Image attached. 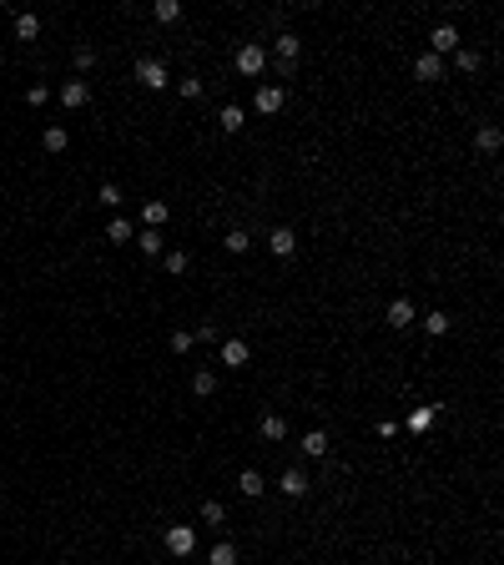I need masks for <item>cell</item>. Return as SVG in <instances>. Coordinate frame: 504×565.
I'll return each mask as SVG.
<instances>
[{
  "instance_id": "28",
  "label": "cell",
  "mask_w": 504,
  "mask_h": 565,
  "mask_svg": "<svg viewBox=\"0 0 504 565\" xmlns=\"http://www.w3.org/2000/svg\"><path fill=\"white\" fill-rule=\"evenodd\" d=\"M212 565H237V550H232L227 540H222V545L212 550Z\"/></svg>"
},
{
  "instance_id": "22",
  "label": "cell",
  "mask_w": 504,
  "mask_h": 565,
  "mask_svg": "<svg viewBox=\"0 0 504 565\" xmlns=\"http://www.w3.org/2000/svg\"><path fill=\"white\" fill-rule=\"evenodd\" d=\"M106 238H111V243H132V222H127V217H111Z\"/></svg>"
},
{
  "instance_id": "1",
  "label": "cell",
  "mask_w": 504,
  "mask_h": 565,
  "mask_svg": "<svg viewBox=\"0 0 504 565\" xmlns=\"http://www.w3.org/2000/svg\"><path fill=\"white\" fill-rule=\"evenodd\" d=\"M272 51H277V71H283V76H293V66H298V51H303V41H298L293 31H277Z\"/></svg>"
},
{
  "instance_id": "12",
  "label": "cell",
  "mask_w": 504,
  "mask_h": 565,
  "mask_svg": "<svg viewBox=\"0 0 504 565\" xmlns=\"http://www.w3.org/2000/svg\"><path fill=\"white\" fill-rule=\"evenodd\" d=\"M222 364H232V369L247 364V344H242V338H227V344H222Z\"/></svg>"
},
{
  "instance_id": "2",
  "label": "cell",
  "mask_w": 504,
  "mask_h": 565,
  "mask_svg": "<svg viewBox=\"0 0 504 565\" xmlns=\"http://www.w3.org/2000/svg\"><path fill=\"white\" fill-rule=\"evenodd\" d=\"M166 550H172V555H192L197 550V530L192 525H166Z\"/></svg>"
},
{
  "instance_id": "29",
  "label": "cell",
  "mask_w": 504,
  "mask_h": 565,
  "mask_svg": "<svg viewBox=\"0 0 504 565\" xmlns=\"http://www.w3.org/2000/svg\"><path fill=\"white\" fill-rule=\"evenodd\" d=\"M227 248H232V253H247V248H252V238H247L242 228H232V233H227Z\"/></svg>"
},
{
  "instance_id": "34",
  "label": "cell",
  "mask_w": 504,
  "mask_h": 565,
  "mask_svg": "<svg viewBox=\"0 0 504 565\" xmlns=\"http://www.w3.org/2000/svg\"><path fill=\"white\" fill-rule=\"evenodd\" d=\"M166 273H187V253H166Z\"/></svg>"
},
{
  "instance_id": "20",
  "label": "cell",
  "mask_w": 504,
  "mask_h": 565,
  "mask_svg": "<svg viewBox=\"0 0 504 565\" xmlns=\"http://www.w3.org/2000/svg\"><path fill=\"white\" fill-rule=\"evenodd\" d=\"M151 16H156L161 26H172V21L182 16V6H177V0H156V6H151Z\"/></svg>"
},
{
  "instance_id": "18",
  "label": "cell",
  "mask_w": 504,
  "mask_h": 565,
  "mask_svg": "<svg viewBox=\"0 0 504 565\" xmlns=\"http://www.w3.org/2000/svg\"><path fill=\"white\" fill-rule=\"evenodd\" d=\"M424 333H429V338H444V333H449V313H439V308H434V313L424 318Z\"/></svg>"
},
{
  "instance_id": "19",
  "label": "cell",
  "mask_w": 504,
  "mask_h": 565,
  "mask_svg": "<svg viewBox=\"0 0 504 565\" xmlns=\"http://www.w3.org/2000/svg\"><path fill=\"white\" fill-rule=\"evenodd\" d=\"M141 222H146V228H161V222H166V202H141Z\"/></svg>"
},
{
  "instance_id": "24",
  "label": "cell",
  "mask_w": 504,
  "mask_h": 565,
  "mask_svg": "<svg viewBox=\"0 0 504 565\" xmlns=\"http://www.w3.org/2000/svg\"><path fill=\"white\" fill-rule=\"evenodd\" d=\"M212 389H217V379H212L207 369H197V374H192V394H202V399H207Z\"/></svg>"
},
{
  "instance_id": "33",
  "label": "cell",
  "mask_w": 504,
  "mask_h": 565,
  "mask_svg": "<svg viewBox=\"0 0 504 565\" xmlns=\"http://www.w3.org/2000/svg\"><path fill=\"white\" fill-rule=\"evenodd\" d=\"M91 61H96V51H91V46H76V66L91 71Z\"/></svg>"
},
{
  "instance_id": "31",
  "label": "cell",
  "mask_w": 504,
  "mask_h": 565,
  "mask_svg": "<svg viewBox=\"0 0 504 565\" xmlns=\"http://www.w3.org/2000/svg\"><path fill=\"white\" fill-rule=\"evenodd\" d=\"M429 424H434V409H414L409 414V429H429Z\"/></svg>"
},
{
  "instance_id": "30",
  "label": "cell",
  "mask_w": 504,
  "mask_h": 565,
  "mask_svg": "<svg viewBox=\"0 0 504 565\" xmlns=\"http://www.w3.org/2000/svg\"><path fill=\"white\" fill-rule=\"evenodd\" d=\"M96 197H101V202H106V207H122V187H117V182H106V187H101V192H96Z\"/></svg>"
},
{
  "instance_id": "25",
  "label": "cell",
  "mask_w": 504,
  "mask_h": 565,
  "mask_svg": "<svg viewBox=\"0 0 504 565\" xmlns=\"http://www.w3.org/2000/svg\"><path fill=\"white\" fill-rule=\"evenodd\" d=\"M202 520H207V525H227V510H222L217 500H207V505H202Z\"/></svg>"
},
{
  "instance_id": "32",
  "label": "cell",
  "mask_w": 504,
  "mask_h": 565,
  "mask_svg": "<svg viewBox=\"0 0 504 565\" xmlns=\"http://www.w3.org/2000/svg\"><path fill=\"white\" fill-rule=\"evenodd\" d=\"M177 91H182V96H187V101H197V96H202V81H197V76H187V81H182V86H177Z\"/></svg>"
},
{
  "instance_id": "4",
  "label": "cell",
  "mask_w": 504,
  "mask_h": 565,
  "mask_svg": "<svg viewBox=\"0 0 504 565\" xmlns=\"http://www.w3.org/2000/svg\"><path fill=\"white\" fill-rule=\"evenodd\" d=\"M262 66H267V51H262V46H257V41H252V46H242V51H237V71H242V76H257V71H262Z\"/></svg>"
},
{
  "instance_id": "10",
  "label": "cell",
  "mask_w": 504,
  "mask_h": 565,
  "mask_svg": "<svg viewBox=\"0 0 504 565\" xmlns=\"http://www.w3.org/2000/svg\"><path fill=\"white\" fill-rule=\"evenodd\" d=\"M429 41H434V56H439V51H459V31H454V26H434Z\"/></svg>"
},
{
  "instance_id": "5",
  "label": "cell",
  "mask_w": 504,
  "mask_h": 565,
  "mask_svg": "<svg viewBox=\"0 0 504 565\" xmlns=\"http://www.w3.org/2000/svg\"><path fill=\"white\" fill-rule=\"evenodd\" d=\"M136 81L151 86V91H161V86H166V66H161V61H136Z\"/></svg>"
},
{
  "instance_id": "23",
  "label": "cell",
  "mask_w": 504,
  "mask_h": 565,
  "mask_svg": "<svg viewBox=\"0 0 504 565\" xmlns=\"http://www.w3.org/2000/svg\"><path fill=\"white\" fill-rule=\"evenodd\" d=\"M16 36H21V41H36V36H41V21H36V16H16Z\"/></svg>"
},
{
  "instance_id": "21",
  "label": "cell",
  "mask_w": 504,
  "mask_h": 565,
  "mask_svg": "<svg viewBox=\"0 0 504 565\" xmlns=\"http://www.w3.org/2000/svg\"><path fill=\"white\" fill-rule=\"evenodd\" d=\"M217 122H222V132H242L247 117H242V106H222V117H217Z\"/></svg>"
},
{
  "instance_id": "27",
  "label": "cell",
  "mask_w": 504,
  "mask_h": 565,
  "mask_svg": "<svg viewBox=\"0 0 504 565\" xmlns=\"http://www.w3.org/2000/svg\"><path fill=\"white\" fill-rule=\"evenodd\" d=\"M454 61H459V71H479V51H464V46H459Z\"/></svg>"
},
{
  "instance_id": "13",
  "label": "cell",
  "mask_w": 504,
  "mask_h": 565,
  "mask_svg": "<svg viewBox=\"0 0 504 565\" xmlns=\"http://www.w3.org/2000/svg\"><path fill=\"white\" fill-rule=\"evenodd\" d=\"M237 490H242V495H247V500H257V495H262V490H267V480H262V475H257V470H242V475H237Z\"/></svg>"
},
{
  "instance_id": "16",
  "label": "cell",
  "mask_w": 504,
  "mask_h": 565,
  "mask_svg": "<svg viewBox=\"0 0 504 565\" xmlns=\"http://www.w3.org/2000/svg\"><path fill=\"white\" fill-rule=\"evenodd\" d=\"M499 142H504V137H499V127H479V132H474V147H479V152H489V157L499 152Z\"/></svg>"
},
{
  "instance_id": "17",
  "label": "cell",
  "mask_w": 504,
  "mask_h": 565,
  "mask_svg": "<svg viewBox=\"0 0 504 565\" xmlns=\"http://www.w3.org/2000/svg\"><path fill=\"white\" fill-rule=\"evenodd\" d=\"M136 248H141L146 258H161V248H166V243H161V233H156V228H146V233L136 238Z\"/></svg>"
},
{
  "instance_id": "9",
  "label": "cell",
  "mask_w": 504,
  "mask_h": 565,
  "mask_svg": "<svg viewBox=\"0 0 504 565\" xmlns=\"http://www.w3.org/2000/svg\"><path fill=\"white\" fill-rule=\"evenodd\" d=\"M272 253L277 258H293L298 253V233L293 228H272Z\"/></svg>"
},
{
  "instance_id": "37",
  "label": "cell",
  "mask_w": 504,
  "mask_h": 565,
  "mask_svg": "<svg viewBox=\"0 0 504 565\" xmlns=\"http://www.w3.org/2000/svg\"><path fill=\"white\" fill-rule=\"evenodd\" d=\"M0 510H6V480H0Z\"/></svg>"
},
{
  "instance_id": "35",
  "label": "cell",
  "mask_w": 504,
  "mask_h": 565,
  "mask_svg": "<svg viewBox=\"0 0 504 565\" xmlns=\"http://www.w3.org/2000/svg\"><path fill=\"white\" fill-rule=\"evenodd\" d=\"M26 101H31V106H45V101H50V91H45V86H31V91H26Z\"/></svg>"
},
{
  "instance_id": "14",
  "label": "cell",
  "mask_w": 504,
  "mask_h": 565,
  "mask_svg": "<svg viewBox=\"0 0 504 565\" xmlns=\"http://www.w3.org/2000/svg\"><path fill=\"white\" fill-rule=\"evenodd\" d=\"M262 439H272V444L288 439V419L283 414H262Z\"/></svg>"
},
{
  "instance_id": "8",
  "label": "cell",
  "mask_w": 504,
  "mask_h": 565,
  "mask_svg": "<svg viewBox=\"0 0 504 565\" xmlns=\"http://www.w3.org/2000/svg\"><path fill=\"white\" fill-rule=\"evenodd\" d=\"M277 490H283L288 500H303V495H308V475H303V470H288L283 480H277Z\"/></svg>"
},
{
  "instance_id": "7",
  "label": "cell",
  "mask_w": 504,
  "mask_h": 565,
  "mask_svg": "<svg viewBox=\"0 0 504 565\" xmlns=\"http://www.w3.org/2000/svg\"><path fill=\"white\" fill-rule=\"evenodd\" d=\"M414 76H419V81H439V76H444V61H439L434 51H424L419 61H414Z\"/></svg>"
},
{
  "instance_id": "3",
  "label": "cell",
  "mask_w": 504,
  "mask_h": 565,
  "mask_svg": "<svg viewBox=\"0 0 504 565\" xmlns=\"http://www.w3.org/2000/svg\"><path fill=\"white\" fill-rule=\"evenodd\" d=\"M283 101H288V91H283V86H257V96H252V106L262 111V117H272V111H283Z\"/></svg>"
},
{
  "instance_id": "36",
  "label": "cell",
  "mask_w": 504,
  "mask_h": 565,
  "mask_svg": "<svg viewBox=\"0 0 504 565\" xmlns=\"http://www.w3.org/2000/svg\"><path fill=\"white\" fill-rule=\"evenodd\" d=\"M172 349H177V354H187V349H192V333H182V328H177V333H172Z\"/></svg>"
},
{
  "instance_id": "26",
  "label": "cell",
  "mask_w": 504,
  "mask_h": 565,
  "mask_svg": "<svg viewBox=\"0 0 504 565\" xmlns=\"http://www.w3.org/2000/svg\"><path fill=\"white\" fill-rule=\"evenodd\" d=\"M66 142H71L66 127H50V132H45V152H66Z\"/></svg>"
},
{
  "instance_id": "15",
  "label": "cell",
  "mask_w": 504,
  "mask_h": 565,
  "mask_svg": "<svg viewBox=\"0 0 504 565\" xmlns=\"http://www.w3.org/2000/svg\"><path fill=\"white\" fill-rule=\"evenodd\" d=\"M303 455H313V460L328 455V434H323V429H308V434H303Z\"/></svg>"
},
{
  "instance_id": "6",
  "label": "cell",
  "mask_w": 504,
  "mask_h": 565,
  "mask_svg": "<svg viewBox=\"0 0 504 565\" xmlns=\"http://www.w3.org/2000/svg\"><path fill=\"white\" fill-rule=\"evenodd\" d=\"M55 96H61V106H71V111H76V106H86V101H91V86H86V81H66Z\"/></svg>"
},
{
  "instance_id": "11",
  "label": "cell",
  "mask_w": 504,
  "mask_h": 565,
  "mask_svg": "<svg viewBox=\"0 0 504 565\" xmlns=\"http://www.w3.org/2000/svg\"><path fill=\"white\" fill-rule=\"evenodd\" d=\"M388 323H394V328H409V323H414V303H409V298H394V303H388Z\"/></svg>"
}]
</instances>
